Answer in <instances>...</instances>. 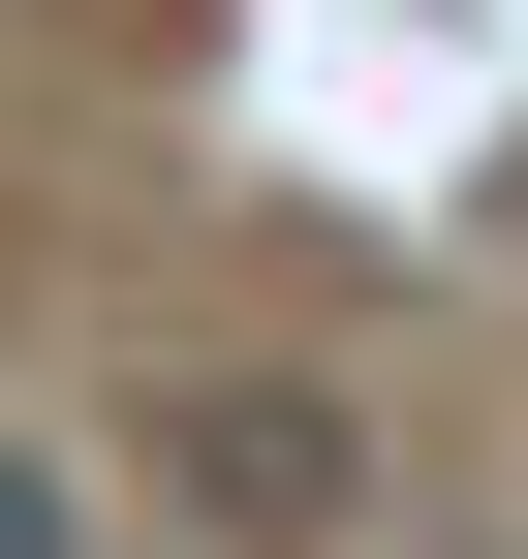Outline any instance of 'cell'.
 Masks as SVG:
<instances>
[{
	"label": "cell",
	"mask_w": 528,
	"mask_h": 559,
	"mask_svg": "<svg viewBox=\"0 0 528 559\" xmlns=\"http://www.w3.org/2000/svg\"><path fill=\"white\" fill-rule=\"evenodd\" d=\"M156 498H187V559H343L373 436H343V373H187L156 404Z\"/></svg>",
	"instance_id": "1"
},
{
	"label": "cell",
	"mask_w": 528,
	"mask_h": 559,
	"mask_svg": "<svg viewBox=\"0 0 528 559\" xmlns=\"http://www.w3.org/2000/svg\"><path fill=\"white\" fill-rule=\"evenodd\" d=\"M0 559H94V498H62V466H0Z\"/></svg>",
	"instance_id": "2"
}]
</instances>
